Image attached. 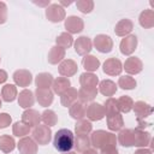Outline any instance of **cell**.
<instances>
[{
  "label": "cell",
  "mask_w": 154,
  "mask_h": 154,
  "mask_svg": "<svg viewBox=\"0 0 154 154\" xmlns=\"http://www.w3.org/2000/svg\"><path fill=\"white\" fill-rule=\"evenodd\" d=\"M35 102V96H34V93L30 90V89H23L19 95H18V105L22 107V108H30Z\"/></svg>",
  "instance_id": "19"
},
{
  "label": "cell",
  "mask_w": 154,
  "mask_h": 154,
  "mask_svg": "<svg viewBox=\"0 0 154 154\" xmlns=\"http://www.w3.org/2000/svg\"><path fill=\"white\" fill-rule=\"evenodd\" d=\"M71 87V82L69 78L66 77H57L54 81H53V84H52V91L54 94H58V95H61L64 91H66L69 88Z\"/></svg>",
  "instance_id": "26"
},
{
  "label": "cell",
  "mask_w": 154,
  "mask_h": 154,
  "mask_svg": "<svg viewBox=\"0 0 154 154\" xmlns=\"http://www.w3.org/2000/svg\"><path fill=\"white\" fill-rule=\"evenodd\" d=\"M124 126V119L120 113L107 116V128L111 131H120Z\"/></svg>",
  "instance_id": "28"
},
{
  "label": "cell",
  "mask_w": 154,
  "mask_h": 154,
  "mask_svg": "<svg viewBox=\"0 0 154 154\" xmlns=\"http://www.w3.org/2000/svg\"><path fill=\"white\" fill-rule=\"evenodd\" d=\"M78 70V66H77V63L72 59H64L59 66H58V71L59 73L63 76V77H71L73 76Z\"/></svg>",
  "instance_id": "17"
},
{
  "label": "cell",
  "mask_w": 154,
  "mask_h": 154,
  "mask_svg": "<svg viewBox=\"0 0 154 154\" xmlns=\"http://www.w3.org/2000/svg\"><path fill=\"white\" fill-rule=\"evenodd\" d=\"M16 142L14 138L10 135H1L0 136V150L4 153H10L14 149Z\"/></svg>",
  "instance_id": "35"
},
{
  "label": "cell",
  "mask_w": 154,
  "mask_h": 154,
  "mask_svg": "<svg viewBox=\"0 0 154 154\" xmlns=\"http://www.w3.org/2000/svg\"><path fill=\"white\" fill-rule=\"evenodd\" d=\"M93 45L100 53H109L113 49V40L111 38V36L105 34L96 35L93 41Z\"/></svg>",
  "instance_id": "5"
},
{
  "label": "cell",
  "mask_w": 154,
  "mask_h": 154,
  "mask_svg": "<svg viewBox=\"0 0 154 154\" xmlns=\"http://www.w3.org/2000/svg\"><path fill=\"white\" fill-rule=\"evenodd\" d=\"M53 76L48 72H41L37 73V76L35 77V84L37 88H49L53 84Z\"/></svg>",
  "instance_id": "30"
},
{
  "label": "cell",
  "mask_w": 154,
  "mask_h": 154,
  "mask_svg": "<svg viewBox=\"0 0 154 154\" xmlns=\"http://www.w3.org/2000/svg\"><path fill=\"white\" fill-rule=\"evenodd\" d=\"M7 20V6L4 1H0V24Z\"/></svg>",
  "instance_id": "45"
},
{
  "label": "cell",
  "mask_w": 154,
  "mask_h": 154,
  "mask_svg": "<svg viewBox=\"0 0 154 154\" xmlns=\"http://www.w3.org/2000/svg\"><path fill=\"white\" fill-rule=\"evenodd\" d=\"M90 137L88 135H77L75 137L73 147L77 149V152H84L90 148Z\"/></svg>",
  "instance_id": "33"
},
{
  "label": "cell",
  "mask_w": 154,
  "mask_h": 154,
  "mask_svg": "<svg viewBox=\"0 0 154 154\" xmlns=\"http://www.w3.org/2000/svg\"><path fill=\"white\" fill-rule=\"evenodd\" d=\"M16 85L18 87H29L30 83L32 82V75L29 70H25V69H19V70H16L13 72V76H12Z\"/></svg>",
  "instance_id": "9"
},
{
  "label": "cell",
  "mask_w": 154,
  "mask_h": 154,
  "mask_svg": "<svg viewBox=\"0 0 154 154\" xmlns=\"http://www.w3.org/2000/svg\"><path fill=\"white\" fill-rule=\"evenodd\" d=\"M77 8L82 13H90L94 10V1L93 0H77L76 1Z\"/></svg>",
  "instance_id": "43"
},
{
  "label": "cell",
  "mask_w": 154,
  "mask_h": 154,
  "mask_svg": "<svg viewBox=\"0 0 154 154\" xmlns=\"http://www.w3.org/2000/svg\"><path fill=\"white\" fill-rule=\"evenodd\" d=\"M41 122H43V124L49 126V128L54 126L58 123V116L52 109H45L41 114Z\"/></svg>",
  "instance_id": "37"
},
{
  "label": "cell",
  "mask_w": 154,
  "mask_h": 154,
  "mask_svg": "<svg viewBox=\"0 0 154 154\" xmlns=\"http://www.w3.org/2000/svg\"><path fill=\"white\" fill-rule=\"evenodd\" d=\"M134 154H152V150L148 148H138Z\"/></svg>",
  "instance_id": "48"
},
{
  "label": "cell",
  "mask_w": 154,
  "mask_h": 154,
  "mask_svg": "<svg viewBox=\"0 0 154 154\" xmlns=\"http://www.w3.org/2000/svg\"><path fill=\"white\" fill-rule=\"evenodd\" d=\"M137 37L135 35H128L125 36L122 41H120V45H119V48H120V52L122 54L124 55H130L135 52L136 47H137Z\"/></svg>",
  "instance_id": "16"
},
{
  "label": "cell",
  "mask_w": 154,
  "mask_h": 154,
  "mask_svg": "<svg viewBox=\"0 0 154 154\" xmlns=\"http://www.w3.org/2000/svg\"><path fill=\"white\" fill-rule=\"evenodd\" d=\"M34 4L38 5V6H49V0H45V1H34Z\"/></svg>",
  "instance_id": "50"
},
{
  "label": "cell",
  "mask_w": 154,
  "mask_h": 154,
  "mask_svg": "<svg viewBox=\"0 0 154 154\" xmlns=\"http://www.w3.org/2000/svg\"><path fill=\"white\" fill-rule=\"evenodd\" d=\"M31 135H32V140L40 146H46L52 140V130L47 125L38 124L37 126L34 128Z\"/></svg>",
  "instance_id": "3"
},
{
  "label": "cell",
  "mask_w": 154,
  "mask_h": 154,
  "mask_svg": "<svg viewBox=\"0 0 154 154\" xmlns=\"http://www.w3.org/2000/svg\"><path fill=\"white\" fill-rule=\"evenodd\" d=\"M0 108H1V99H0Z\"/></svg>",
  "instance_id": "53"
},
{
  "label": "cell",
  "mask_w": 154,
  "mask_h": 154,
  "mask_svg": "<svg viewBox=\"0 0 154 154\" xmlns=\"http://www.w3.org/2000/svg\"><path fill=\"white\" fill-rule=\"evenodd\" d=\"M152 142V135L148 131L135 129L134 130V146L138 148H146L150 146Z\"/></svg>",
  "instance_id": "12"
},
{
  "label": "cell",
  "mask_w": 154,
  "mask_h": 154,
  "mask_svg": "<svg viewBox=\"0 0 154 154\" xmlns=\"http://www.w3.org/2000/svg\"><path fill=\"white\" fill-rule=\"evenodd\" d=\"M118 107H119V111L123 112V113H129L131 109H132V106H134V100L128 96V95H123L120 96L118 100Z\"/></svg>",
  "instance_id": "39"
},
{
  "label": "cell",
  "mask_w": 154,
  "mask_h": 154,
  "mask_svg": "<svg viewBox=\"0 0 154 154\" xmlns=\"http://www.w3.org/2000/svg\"><path fill=\"white\" fill-rule=\"evenodd\" d=\"M91 130H93V125L87 119L77 120V123L75 125V132H76V135H89L91 132Z\"/></svg>",
  "instance_id": "36"
},
{
  "label": "cell",
  "mask_w": 154,
  "mask_h": 154,
  "mask_svg": "<svg viewBox=\"0 0 154 154\" xmlns=\"http://www.w3.org/2000/svg\"><path fill=\"white\" fill-rule=\"evenodd\" d=\"M46 17L52 23H59L65 19V8L59 4H49L46 7Z\"/></svg>",
  "instance_id": "4"
},
{
  "label": "cell",
  "mask_w": 154,
  "mask_h": 154,
  "mask_svg": "<svg viewBox=\"0 0 154 154\" xmlns=\"http://www.w3.org/2000/svg\"><path fill=\"white\" fill-rule=\"evenodd\" d=\"M136 85H137V83H136L135 78L129 76V75L122 76L118 79V87H120L124 90H132V89L136 88Z\"/></svg>",
  "instance_id": "41"
},
{
  "label": "cell",
  "mask_w": 154,
  "mask_h": 154,
  "mask_svg": "<svg viewBox=\"0 0 154 154\" xmlns=\"http://www.w3.org/2000/svg\"><path fill=\"white\" fill-rule=\"evenodd\" d=\"M85 112H87V106H85V103H83L81 101H76L69 107V113H70L71 118H73L76 120L83 119L85 117Z\"/></svg>",
  "instance_id": "21"
},
{
  "label": "cell",
  "mask_w": 154,
  "mask_h": 154,
  "mask_svg": "<svg viewBox=\"0 0 154 154\" xmlns=\"http://www.w3.org/2000/svg\"><path fill=\"white\" fill-rule=\"evenodd\" d=\"M0 61H1V58H0Z\"/></svg>",
  "instance_id": "54"
},
{
  "label": "cell",
  "mask_w": 154,
  "mask_h": 154,
  "mask_svg": "<svg viewBox=\"0 0 154 154\" xmlns=\"http://www.w3.org/2000/svg\"><path fill=\"white\" fill-rule=\"evenodd\" d=\"M87 118L89 119V122H99L101 119L105 118V108L101 103L99 102H91L88 107H87V112H85Z\"/></svg>",
  "instance_id": "7"
},
{
  "label": "cell",
  "mask_w": 154,
  "mask_h": 154,
  "mask_svg": "<svg viewBox=\"0 0 154 154\" xmlns=\"http://www.w3.org/2000/svg\"><path fill=\"white\" fill-rule=\"evenodd\" d=\"M73 142H75V135L69 129H60V130H58L55 132L54 140H53L54 148L57 150L61 152V153L71 150L72 147H73Z\"/></svg>",
  "instance_id": "1"
},
{
  "label": "cell",
  "mask_w": 154,
  "mask_h": 154,
  "mask_svg": "<svg viewBox=\"0 0 154 154\" xmlns=\"http://www.w3.org/2000/svg\"><path fill=\"white\" fill-rule=\"evenodd\" d=\"M132 109L136 114V119L137 122H141V120H144L146 118H148L152 112H153V107L150 105H148L147 102L144 101H136L134 102V106H132Z\"/></svg>",
  "instance_id": "10"
},
{
  "label": "cell",
  "mask_w": 154,
  "mask_h": 154,
  "mask_svg": "<svg viewBox=\"0 0 154 154\" xmlns=\"http://www.w3.org/2000/svg\"><path fill=\"white\" fill-rule=\"evenodd\" d=\"M102 70L108 76H119L123 71V64L117 58H108L105 60Z\"/></svg>",
  "instance_id": "6"
},
{
  "label": "cell",
  "mask_w": 154,
  "mask_h": 154,
  "mask_svg": "<svg viewBox=\"0 0 154 154\" xmlns=\"http://www.w3.org/2000/svg\"><path fill=\"white\" fill-rule=\"evenodd\" d=\"M12 132L17 137H25L30 132V126L26 125L25 123H23L22 120L20 122H16L13 124V126H12Z\"/></svg>",
  "instance_id": "40"
},
{
  "label": "cell",
  "mask_w": 154,
  "mask_h": 154,
  "mask_svg": "<svg viewBox=\"0 0 154 154\" xmlns=\"http://www.w3.org/2000/svg\"><path fill=\"white\" fill-rule=\"evenodd\" d=\"M22 122L25 123L26 125H29L30 128L31 126H37L41 122V114L35 111V109H31V108H28L25 109L23 113H22Z\"/></svg>",
  "instance_id": "18"
},
{
  "label": "cell",
  "mask_w": 154,
  "mask_h": 154,
  "mask_svg": "<svg viewBox=\"0 0 154 154\" xmlns=\"http://www.w3.org/2000/svg\"><path fill=\"white\" fill-rule=\"evenodd\" d=\"M97 95V89H89V88H82L78 90V99L81 102L85 103V102H91Z\"/></svg>",
  "instance_id": "34"
},
{
  "label": "cell",
  "mask_w": 154,
  "mask_h": 154,
  "mask_svg": "<svg viewBox=\"0 0 154 154\" xmlns=\"http://www.w3.org/2000/svg\"><path fill=\"white\" fill-rule=\"evenodd\" d=\"M72 4V1H64V0H60V2H59V5L60 6H69V5H71Z\"/></svg>",
  "instance_id": "51"
},
{
  "label": "cell",
  "mask_w": 154,
  "mask_h": 154,
  "mask_svg": "<svg viewBox=\"0 0 154 154\" xmlns=\"http://www.w3.org/2000/svg\"><path fill=\"white\" fill-rule=\"evenodd\" d=\"M65 58V49L59 47V46H54L51 48L49 53H48V63L52 65H57L60 64Z\"/></svg>",
  "instance_id": "25"
},
{
  "label": "cell",
  "mask_w": 154,
  "mask_h": 154,
  "mask_svg": "<svg viewBox=\"0 0 154 154\" xmlns=\"http://www.w3.org/2000/svg\"><path fill=\"white\" fill-rule=\"evenodd\" d=\"M17 88L14 84H5L1 89V97L6 102H12L17 97Z\"/></svg>",
  "instance_id": "32"
},
{
  "label": "cell",
  "mask_w": 154,
  "mask_h": 154,
  "mask_svg": "<svg viewBox=\"0 0 154 154\" xmlns=\"http://www.w3.org/2000/svg\"><path fill=\"white\" fill-rule=\"evenodd\" d=\"M55 43L57 46L66 49V48H70L72 45H73V37L71 34L69 32H61L57 38H55Z\"/></svg>",
  "instance_id": "38"
},
{
  "label": "cell",
  "mask_w": 154,
  "mask_h": 154,
  "mask_svg": "<svg viewBox=\"0 0 154 154\" xmlns=\"http://www.w3.org/2000/svg\"><path fill=\"white\" fill-rule=\"evenodd\" d=\"M54 93L49 88H36L35 90V96L37 102L42 107H48L52 105L53 99H54Z\"/></svg>",
  "instance_id": "11"
},
{
  "label": "cell",
  "mask_w": 154,
  "mask_h": 154,
  "mask_svg": "<svg viewBox=\"0 0 154 154\" xmlns=\"http://www.w3.org/2000/svg\"><path fill=\"white\" fill-rule=\"evenodd\" d=\"M99 91L105 96H113L117 93V84L111 79H103L99 83Z\"/></svg>",
  "instance_id": "29"
},
{
  "label": "cell",
  "mask_w": 154,
  "mask_h": 154,
  "mask_svg": "<svg viewBox=\"0 0 154 154\" xmlns=\"http://www.w3.org/2000/svg\"><path fill=\"white\" fill-rule=\"evenodd\" d=\"M100 154H119V153H118L117 146H108V147L102 148Z\"/></svg>",
  "instance_id": "46"
},
{
  "label": "cell",
  "mask_w": 154,
  "mask_h": 154,
  "mask_svg": "<svg viewBox=\"0 0 154 154\" xmlns=\"http://www.w3.org/2000/svg\"><path fill=\"white\" fill-rule=\"evenodd\" d=\"M79 84L82 85V88L94 89L99 84V78L93 72H84L79 76Z\"/></svg>",
  "instance_id": "23"
},
{
  "label": "cell",
  "mask_w": 154,
  "mask_h": 154,
  "mask_svg": "<svg viewBox=\"0 0 154 154\" xmlns=\"http://www.w3.org/2000/svg\"><path fill=\"white\" fill-rule=\"evenodd\" d=\"M90 144L94 149H102L108 146H117V136L113 132L96 130L90 136Z\"/></svg>",
  "instance_id": "2"
},
{
  "label": "cell",
  "mask_w": 154,
  "mask_h": 154,
  "mask_svg": "<svg viewBox=\"0 0 154 154\" xmlns=\"http://www.w3.org/2000/svg\"><path fill=\"white\" fill-rule=\"evenodd\" d=\"M138 23L144 29H150L154 26V11L148 8L141 12L138 17Z\"/></svg>",
  "instance_id": "27"
},
{
  "label": "cell",
  "mask_w": 154,
  "mask_h": 154,
  "mask_svg": "<svg viewBox=\"0 0 154 154\" xmlns=\"http://www.w3.org/2000/svg\"><path fill=\"white\" fill-rule=\"evenodd\" d=\"M123 69L125 70L126 73H129V76L130 75H137L143 70V63L137 57H130L125 60Z\"/></svg>",
  "instance_id": "15"
},
{
  "label": "cell",
  "mask_w": 154,
  "mask_h": 154,
  "mask_svg": "<svg viewBox=\"0 0 154 154\" xmlns=\"http://www.w3.org/2000/svg\"><path fill=\"white\" fill-rule=\"evenodd\" d=\"M83 67L87 72H94L100 67V60L94 57V55H84L83 60H82Z\"/></svg>",
  "instance_id": "31"
},
{
  "label": "cell",
  "mask_w": 154,
  "mask_h": 154,
  "mask_svg": "<svg viewBox=\"0 0 154 154\" xmlns=\"http://www.w3.org/2000/svg\"><path fill=\"white\" fill-rule=\"evenodd\" d=\"M103 108H105V114H106V117L120 112V111H119V107H118L117 99H114V97H108V99L105 101Z\"/></svg>",
  "instance_id": "42"
},
{
  "label": "cell",
  "mask_w": 154,
  "mask_h": 154,
  "mask_svg": "<svg viewBox=\"0 0 154 154\" xmlns=\"http://www.w3.org/2000/svg\"><path fill=\"white\" fill-rule=\"evenodd\" d=\"M61 154H76L75 152H71V150H69V152H64V153H61Z\"/></svg>",
  "instance_id": "52"
},
{
  "label": "cell",
  "mask_w": 154,
  "mask_h": 154,
  "mask_svg": "<svg viewBox=\"0 0 154 154\" xmlns=\"http://www.w3.org/2000/svg\"><path fill=\"white\" fill-rule=\"evenodd\" d=\"M75 52L78 55H88V53L93 49V42L88 36H79L75 43Z\"/></svg>",
  "instance_id": "13"
},
{
  "label": "cell",
  "mask_w": 154,
  "mask_h": 154,
  "mask_svg": "<svg viewBox=\"0 0 154 154\" xmlns=\"http://www.w3.org/2000/svg\"><path fill=\"white\" fill-rule=\"evenodd\" d=\"M82 154H99V153H97L96 149H94V148H89V149L82 152Z\"/></svg>",
  "instance_id": "49"
},
{
  "label": "cell",
  "mask_w": 154,
  "mask_h": 154,
  "mask_svg": "<svg viewBox=\"0 0 154 154\" xmlns=\"http://www.w3.org/2000/svg\"><path fill=\"white\" fill-rule=\"evenodd\" d=\"M134 29V23L128 19V18H124V19H120L117 24H116V28H114V32L117 36H128Z\"/></svg>",
  "instance_id": "20"
},
{
  "label": "cell",
  "mask_w": 154,
  "mask_h": 154,
  "mask_svg": "<svg viewBox=\"0 0 154 154\" xmlns=\"http://www.w3.org/2000/svg\"><path fill=\"white\" fill-rule=\"evenodd\" d=\"M18 150L20 154H36L37 153V143L31 137H22L17 143Z\"/></svg>",
  "instance_id": "14"
},
{
  "label": "cell",
  "mask_w": 154,
  "mask_h": 154,
  "mask_svg": "<svg viewBox=\"0 0 154 154\" xmlns=\"http://www.w3.org/2000/svg\"><path fill=\"white\" fill-rule=\"evenodd\" d=\"M117 142L123 147H132L134 146V130L122 129L117 136Z\"/></svg>",
  "instance_id": "22"
},
{
  "label": "cell",
  "mask_w": 154,
  "mask_h": 154,
  "mask_svg": "<svg viewBox=\"0 0 154 154\" xmlns=\"http://www.w3.org/2000/svg\"><path fill=\"white\" fill-rule=\"evenodd\" d=\"M64 25H65V29L67 30L66 32H69L71 35L72 34H78V32H81L84 29L83 19L77 17V16H70V17L65 18Z\"/></svg>",
  "instance_id": "8"
},
{
  "label": "cell",
  "mask_w": 154,
  "mask_h": 154,
  "mask_svg": "<svg viewBox=\"0 0 154 154\" xmlns=\"http://www.w3.org/2000/svg\"><path fill=\"white\" fill-rule=\"evenodd\" d=\"M12 123V118L8 113H0V129L7 128Z\"/></svg>",
  "instance_id": "44"
},
{
  "label": "cell",
  "mask_w": 154,
  "mask_h": 154,
  "mask_svg": "<svg viewBox=\"0 0 154 154\" xmlns=\"http://www.w3.org/2000/svg\"><path fill=\"white\" fill-rule=\"evenodd\" d=\"M78 99V90L70 87L66 91H64L60 95V102L64 107H70L73 102H76Z\"/></svg>",
  "instance_id": "24"
},
{
  "label": "cell",
  "mask_w": 154,
  "mask_h": 154,
  "mask_svg": "<svg viewBox=\"0 0 154 154\" xmlns=\"http://www.w3.org/2000/svg\"><path fill=\"white\" fill-rule=\"evenodd\" d=\"M7 81V72L2 69H0V84L5 83Z\"/></svg>",
  "instance_id": "47"
}]
</instances>
